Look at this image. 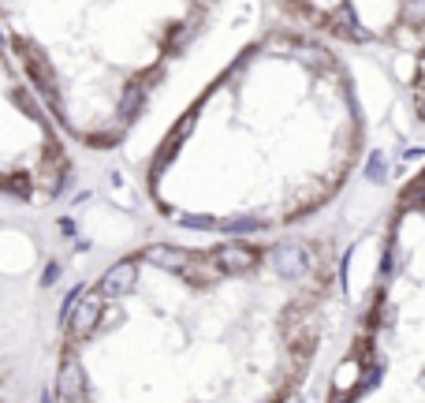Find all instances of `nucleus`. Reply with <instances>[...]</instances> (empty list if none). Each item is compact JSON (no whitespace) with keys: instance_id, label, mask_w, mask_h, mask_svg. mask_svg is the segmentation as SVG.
<instances>
[{"instance_id":"f257e3e1","label":"nucleus","mask_w":425,"mask_h":403,"mask_svg":"<svg viewBox=\"0 0 425 403\" xmlns=\"http://www.w3.org/2000/svg\"><path fill=\"white\" fill-rule=\"evenodd\" d=\"M328 377L332 399H425V164L395 194L373 288Z\"/></svg>"},{"instance_id":"f03ea898","label":"nucleus","mask_w":425,"mask_h":403,"mask_svg":"<svg viewBox=\"0 0 425 403\" xmlns=\"http://www.w3.org/2000/svg\"><path fill=\"white\" fill-rule=\"evenodd\" d=\"M407 97L414 109L418 124L425 127V37L410 49V68H407Z\"/></svg>"}]
</instances>
